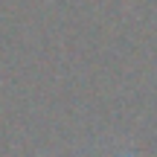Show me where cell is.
<instances>
[{
	"mask_svg": "<svg viewBox=\"0 0 157 157\" xmlns=\"http://www.w3.org/2000/svg\"><path fill=\"white\" fill-rule=\"evenodd\" d=\"M122 157H134V154H122Z\"/></svg>",
	"mask_w": 157,
	"mask_h": 157,
	"instance_id": "obj_1",
	"label": "cell"
}]
</instances>
